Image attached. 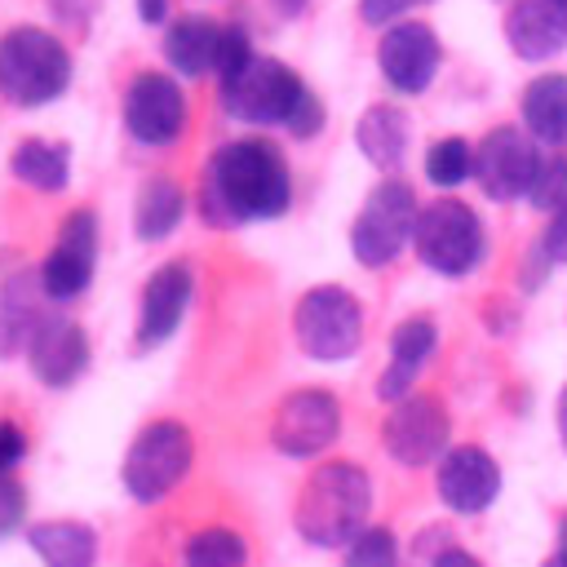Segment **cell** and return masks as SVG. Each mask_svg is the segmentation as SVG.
I'll use <instances>...</instances> for the list:
<instances>
[{
  "label": "cell",
  "instance_id": "26",
  "mask_svg": "<svg viewBox=\"0 0 567 567\" xmlns=\"http://www.w3.org/2000/svg\"><path fill=\"white\" fill-rule=\"evenodd\" d=\"M523 124L540 142H567V75H540L527 84Z\"/></svg>",
  "mask_w": 567,
  "mask_h": 567
},
{
  "label": "cell",
  "instance_id": "33",
  "mask_svg": "<svg viewBox=\"0 0 567 567\" xmlns=\"http://www.w3.org/2000/svg\"><path fill=\"white\" fill-rule=\"evenodd\" d=\"M27 456V434L18 421H0V478Z\"/></svg>",
  "mask_w": 567,
  "mask_h": 567
},
{
  "label": "cell",
  "instance_id": "23",
  "mask_svg": "<svg viewBox=\"0 0 567 567\" xmlns=\"http://www.w3.org/2000/svg\"><path fill=\"white\" fill-rule=\"evenodd\" d=\"M354 142L368 155V164L390 173L403 164V151H408V115L394 102H372L354 124Z\"/></svg>",
  "mask_w": 567,
  "mask_h": 567
},
{
  "label": "cell",
  "instance_id": "34",
  "mask_svg": "<svg viewBox=\"0 0 567 567\" xmlns=\"http://www.w3.org/2000/svg\"><path fill=\"white\" fill-rule=\"evenodd\" d=\"M540 252H545V261H567V204L554 208L549 230H545V239H540Z\"/></svg>",
  "mask_w": 567,
  "mask_h": 567
},
{
  "label": "cell",
  "instance_id": "41",
  "mask_svg": "<svg viewBox=\"0 0 567 567\" xmlns=\"http://www.w3.org/2000/svg\"><path fill=\"white\" fill-rule=\"evenodd\" d=\"M545 567H567V563H563V558H554V563H545Z\"/></svg>",
  "mask_w": 567,
  "mask_h": 567
},
{
  "label": "cell",
  "instance_id": "29",
  "mask_svg": "<svg viewBox=\"0 0 567 567\" xmlns=\"http://www.w3.org/2000/svg\"><path fill=\"white\" fill-rule=\"evenodd\" d=\"M341 567H399V545H394V536L385 527H363L346 545Z\"/></svg>",
  "mask_w": 567,
  "mask_h": 567
},
{
  "label": "cell",
  "instance_id": "37",
  "mask_svg": "<svg viewBox=\"0 0 567 567\" xmlns=\"http://www.w3.org/2000/svg\"><path fill=\"white\" fill-rule=\"evenodd\" d=\"M434 567H483L474 554H465V549H443L439 558H434Z\"/></svg>",
  "mask_w": 567,
  "mask_h": 567
},
{
  "label": "cell",
  "instance_id": "17",
  "mask_svg": "<svg viewBox=\"0 0 567 567\" xmlns=\"http://www.w3.org/2000/svg\"><path fill=\"white\" fill-rule=\"evenodd\" d=\"M439 501L452 509V514H478L496 501L501 492V470L496 461L483 452V447H452L443 461H439Z\"/></svg>",
  "mask_w": 567,
  "mask_h": 567
},
{
  "label": "cell",
  "instance_id": "6",
  "mask_svg": "<svg viewBox=\"0 0 567 567\" xmlns=\"http://www.w3.org/2000/svg\"><path fill=\"white\" fill-rule=\"evenodd\" d=\"M292 337L297 346L319 359V363H341L359 350L363 341V310L359 297L346 292L341 284H319L310 292H301L297 310H292Z\"/></svg>",
  "mask_w": 567,
  "mask_h": 567
},
{
  "label": "cell",
  "instance_id": "20",
  "mask_svg": "<svg viewBox=\"0 0 567 567\" xmlns=\"http://www.w3.org/2000/svg\"><path fill=\"white\" fill-rule=\"evenodd\" d=\"M217 49H221V27L213 18H199V13H182L177 22H168L164 31V62L195 80V75H208L213 62H217Z\"/></svg>",
  "mask_w": 567,
  "mask_h": 567
},
{
  "label": "cell",
  "instance_id": "40",
  "mask_svg": "<svg viewBox=\"0 0 567 567\" xmlns=\"http://www.w3.org/2000/svg\"><path fill=\"white\" fill-rule=\"evenodd\" d=\"M301 4H306V0H279V9H284V13H297Z\"/></svg>",
  "mask_w": 567,
  "mask_h": 567
},
{
  "label": "cell",
  "instance_id": "4",
  "mask_svg": "<svg viewBox=\"0 0 567 567\" xmlns=\"http://www.w3.org/2000/svg\"><path fill=\"white\" fill-rule=\"evenodd\" d=\"M71 84V53L44 27H13L0 35V97L13 106H44Z\"/></svg>",
  "mask_w": 567,
  "mask_h": 567
},
{
  "label": "cell",
  "instance_id": "27",
  "mask_svg": "<svg viewBox=\"0 0 567 567\" xmlns=\"http://www.w3.org/2000/svg\"><path fill=\"white\" fill-rule=\"evenodd\" d=\"M182 563L186 567H248V545L239 532L213 523V527H199L186 549H182Z\"/></svg>",
  "mask_w": 567,
  "mask_h": 567
},
{
  "label": "cell",
  "instance_id": "7",
  "mask_svg": "<svg viewBox=\"0 0 567 567\" xmlns=\"http://www.w3.org/2000/svg\"><path fill=\"white\" fill-rule=\"evenodd\" d=\"M416 217H421V208H416V195H412V186L408 182H381L372 195H368V204L359 208V217H354V226H350V252L363 261V266H385V261H394L399 252H403V244L416 235Z\"/></svg>",
  "mask_w": 567,
  "mask_h": 567
},
{
  "label": "cell",
  "instance_id": "35",
  "mask_svg": "<svg viewBox=\"0 0 567 567\" xmlns=\"http://www.w3.org/2000/svg\"><path fill=\"white\" fill-rule=\"evenodd\" d=\"M53 9L62 13V22H71V18L84 22V18L93 13V0H53Z\"/></svg>",
  "mask_w": 567,
  "mask_h": 567
},
{
  "label": "cell",
  "instance_id": "36",
  "mask_svg": "<svg viewBox=\"0 0 567 567\" xmlns=\"http://www.w3.org/2000/svg\"><path fill=\"white\" fill-rule=\"evenodd\" d=\"M133 4H137V18L151 22V27L168 18V0H133Z\"/></svg>",
  "mask_w": 567,
  "mask_h": 567
},
{
  "label": "cell",
  "instance_id": "14",
  "mask_svg": "<svg viewBox=\"0 0 567 567\" xmlns=\"http://www.w3.org/2000/svg\"><path fill=\"white\" fill-rule=\"evenodd\" d=\"M27 363H31V377L49 390H66L84 377L89 368V337L80 323L62 319V315H44L27 341Z\"/></svg>",
  "mask_w": 567,
  "mask_h": 567
},
{
  "label": "cell",
  "instance_id": "28",
  "mask_svg": "<svg viewBox=\"0 0 567 567\" xmlns=\"http://www.w3.org/2000/svg\"><path fill=\"white\" fill-rule=\"evenodd\" d=\"M470 173H474V151L465 137H439L425 151V177L434 186H461Z\"/></svg>",
  "mask_w": 567,
  "mask_h": 567
},
{
  "label": "cell",
  "instance_id": "39",
  "mask_svg": "<svg viewBox=\"0 0 567 567\" xmlns=\"http://www.w3.org/2000/svg\"><path fill=\"white\" fill-rule=\"evenodd\" d=\"M558 558L567 563V518H563V527H558Z\"/></svg>",
  "mask_w": 567,
  "mask_h": 567
},
{
  "label": "cell",
  "instance_id": "5",
  "mask_svg": "<svg viewBox=\"0 0 567 567\" xmlns=\"http://www.w3.org/2000/svg\"><path fill=\"white\" fill-rule=\"evenodd\" d=\"M190 461H195V434L182 421L159 416L133 434L124 465H120V483L133 501L155 505L190 474Z\"/></svg>",
  "mask_w": 567,
  "mask_h": 567
},
{
  "label": "cell",
  "instance_id": "19",
  "mask_svg": "<svg viewBox=\"0 0 567 567\" xmlns=\"http://www.w3.org/2000/svg\"><path fill=\"white\" fill-rule=\"evenodd\" d=\"M434 337H439V332H434V323H430L425 315H412V319H403V323L394 328V337H390V363H385V372H381V381H377V394H381V399H390V403L408 399V385L416 381L421 363L430 359Z\"/></svg>",
  "mask_w": 567,
  "mask_h": 567
},
{
  "label": "cell",
  "instance_id": "22",
  "mask_svg": "<svg viewBox=\"0 0 567 567\" xmlns=\"http://www.w3.org/2000/svg\"><path fill=\"white\" fill-rule=\"evenodd\" d=\"M27 545L40 554L44 567H93L97 563V532L80 518H44L27 532Z\"/></svg>",
  "mask_w": 567,
  "mask_h": 567
},
{
  "label": "cell",
  "instance_id": "31",
  "mask_svg": "<svg viewBox=\"0 0 567 567\" xmlns=\"http://www.w3.org/2000/svg\"><path fill=\"white\" fill-rule=\"evenodd\" d=\"M22 514H27V492L13 474H4L0 478V540L22 527Z\"/></svg>",
  "mask_w": 567,
  "mask_h": 567
},
{
  "label": "cell",
  "instance_id": "11",
  "mask_svg": "<svg viewBox=\"0 0 567 567\" xmlns=\"http://www.w3.org/2000/svg\"><path fill=\"white\" fill-rule=\"evenodd\" d=\"M124 124L142 146H173L186 133V93L164 71H142L124 89Z\"/></svg>",
  "mask_w": 567,
  "mask_h": 567
},
{
  "label": "cell",
  "instance_id": "16",
  "mask_svg": "<svg viewBox=\"0 0 567 567\" xmlns=\"http://www.w3.org/2000/svg\"><path fill=\"white\" fill-rule=\"evenodd\" d=\"M439 35L425 27V22H394L381 44H377V62H381V75L390 80V89L399 93H425L434 71H439Z\"/></svg>",
  "mask_w": 567,
  "mask_h": 567
},
{
  "label": "cell",
  "instance_id": "21",
  "mask_svg": "<svg viewBox=\"0 0 567 567\" xmlns=\"http://www.w3.org/2000/svg\"><path fill=\"white\" fill-rule=\"evenodd\" d=\"M40 297H44V288H40V275H31V270H18L0 284V359L27 350L35 323L44 319Z\"/></svg>",
  "mask_w": 567,
  "mask_h": 567
},
{
  "label": "cell",
  "instance_id": "32",
  "mask_svg": "<svg viewBox=\"0 0 567 567\" xmlns=\"http://www.w3.org/2000/svg\"><path fill=\"white\" fill-rule=\"evenodd\" d=\"M421 4H430V0H359V18L368 27H385V22H394V18H403L408 9H421Z\"/></svg>",
  "mask_w": 567,
  "mask_h": 567
},
{
  "label": "cell",
  "instance_id": "12",
  "mask_svg": "<svg viewBox=\"0 0 567 567\" xmlns=\"http://www.w3.org/2000/svg\"><path fill=\"white\" fill-rule=\"evenodd\" d=\"M447 434H452V421L434 394L399 399L381 425V443L399 465H430L447 456Z\"/></svg>",
  "mask_w": 567,
  "mask_h": 567
},
{
  "label": "cell",
  "instance_id": "18",
  "mask_svg": "<svg viewBox=\"0 0 567 567\" xmlns=\"http://www.w3.org/2000/svg\"><path fill=\"white\" fill-rule=\"evenodd\" d=\"M505 40L527 62L563 53L567 49V0H514L505 18Z\"/></svg>",
  "mask_w": 567,
  "mask_h": 567
},
{
  "label": "cell",
  "instance_id": "25",
  "mask_svg": "<svg viewBox=\"0 0 567 567\" xmlns=\"http://www.w3.org/2000/svg\"><path fill=\"white\" fill-rule=\"evenodd\" d=\"M182 213H186V190L173 177H146L133 199V230H137V239L155 244L177 230Z\"/></svg>",
  "mask_w": 567,
  "mask_h": 567
},
{
  "label": "cell",
  "instance_id": "8",
  "mask_svg": "<svg viewBox=\"0 0 567 567\" xmlns=\"http://www.w3.org/2000/svg\"><path fill=\"white\" fill-rule=\"evenodd\" d=\"M412 244H416L421 266H430L434 275H452L456 279V275L478 266V257H483V226H478L470 204L434 199L430 208H421Z\"/></svg>",
  "mask_w": 567,
  "mask_h": 567
},
{
  "label": "cell",
  "instance_id": "15",
  "mask_svg": "<svg viewBox=\"0 0 567 567\" xmlns=\"http://www.w3.org/2000/svg\"><path fill=\"white\" fill-rule=\"evenodd\" d=\"M536 164H540V155L509 124L505 128H492L478 142V151H474V177H478V186H483L487 199L527 195L532 190V177H536Z\"/></svg>",
  "mask_w": 567,
  "mask_h": 567
},
{
  "label": "cell",
  "instance_id": "3",
  "mask_svg": "<svg viewBox=\"0 0 567 567\" xmlns=\"http://www.w3.org/2000/svg\"><path fill=\"white\" fill-rule=\"evenodd\" d=\"M372 509V483L354 461H323L297 492L292 523L319 549H346Z\"/></svg>",
  "mask_w": 567,
  "mask_h": 567
},
{
  "label": "cell",
  "instance_id": "10",
  "mask_svg": "<svg viewBox=\"0 0 567 567\" xmlns=\"http://www.w3.org/2000/svg\"><path fill=\"white\" fill-rule=\"evenodd\" d=\"M97 266V213L93 208H71L58 226V239L40 266V288L49 301H71L89 288Z\"/></svg>",
  "mask_w": 567,
  "mask_h": 567
},
{
  "label": "cell",
  "instance_id": "24",
  "mask_svg": "<svg viewBox=\"0 0 567 567\" xmlns=\"http://www.w3.org/2000/svg\"><path fill=\"white\" fill-rule=\"evenodd\" d=\"M9 168H13V177L22 186L58 195L71 182V146L66 142H49V137H27V142L13 146Z\"/></svg>",
  "mask_w": 567,
  "mask_h": 567
},
{
  "label": "cell",
  "instance_id": "1",
  "mask_svg": "<svg viewBox=\"0 0 567 567\" xmlns=\"http://www.w3.org/2000/svg\"><path fill=\"white\" fill-rule=\"evenodd\" d=\"M292 204V173L284 151L266 137H235L213 151L204 168V217L213 226L270 221Z\"/></svg>",
  "mask_w": 567,
  "mask_h": 567
},
{
  "label": "cell",
  "instance_id": "2",
  "mask_svg": "<svg viewBox=\"0 0 567 567\" xmlns=\"http://www.w3.org/2000/svg\"><path fill=\"white\" fill-rule=\"evenodd\" d=\"M221 106L239 124H279L292 137H315L323 128V102L292 66L266 53H252L248 66L221 84Z\"/></svg>",
  "mask_w": 567,
  "mask_h": 567
},
{
  "label": "cell",
  "instance_id": "9",
  "mask_svg": "<svg viewBox=\"0 0 567 567\" xmlns=\"http://www.w3.org/2000/svg\"><path fill=\"white\" fill-rule=\"evenodd\" d=\"M337 434H341V403L319 385H301L284 394L270 421V443L284 456H319L328 443H337Z\"/></svg>",
  "mask_w": 567,
  "mask_h": 567
},
{
  "label": "cell",
  "instance_id": "30",
  "mask_svg": "<svg viewBox=\"0 0 567 567\" xmlns=\"http://www.w3.org/2000/svg\"><path fill=\"white\" fill-rule=\"evenodd\" d=\"M527 195H532L536 208H558V204H567V155H540Z\"/></svg>",
  "mask_w": 567,
  "mask_h": 567
},
{
  "label": "cell",
  "instance_id": "38",
  "mask_svg": "<svg viewBox=\"0 0 567 567\" xmlns=\"http://www.w3.org/2000/svg\"><path fill=\"white\" fill-rule=\"evenodd\" d=\"M558 434H563V443H567V390L558 394Z\"/></svg>",
  "mask_w": 567,
  "mask_h": 567
},
{
  "label": "cell",
  "instance_id": "13",
  "mask_svg": "<svg viewBox=\"0 0 567 567\" xmlns=\"http://www.w3.org/2000/svg\"><path fill=\"white\" fill-rule=\"evenodd\" d=\"M190 292H195V275L186 261H164L146 279L142 301H137V328H133L137 350H159L182 328V319L190 310Z\"/></svg>",
  "mask_w": 567,
  "mask_h": 567
}]
</instances>
